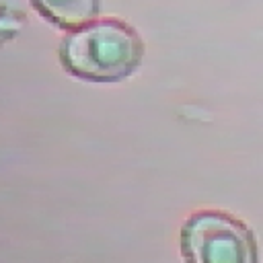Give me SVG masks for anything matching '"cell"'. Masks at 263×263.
Here are the masks:
<instances>
[{
	"instance_id": "6da1fadb",
	"label": "cell",
	"mask_w": 263,
	"mask_h": 263,
	"mask_svg": "<svg viewBox=\"0 0 263 263\" xmlns=\"http://www.w3.org/2000/svg\"><path fill=\"white\" fill-rule=\"evenodd\" d=\"M142 58V37L117 18L90 21L70 31L60 43L62 66L88 82H119L138 70Z\"/></svg>"
},
{
	"instance_id": "7a4b0ae2",
	"label": "cell",
	"mask_w": 263,
	"mask_h": 263,
	"mask_svg": "<svg viewBox=\"0 0 263 263\" xmlns=\"http://www.w3.org/2000/svg\"><path fill=\"white\" fill-rule=\"evenodd\" d=\"M181 255L197 263H253L257 240L253 230L220 210H199L181 226Z\"/></svg>"
},
{
	"instance_id": "3957f363",
	"label": "cell",
	"mask_w": 263,
	"mask_h": 263,
	"mask_svg": "<svg viewBox=\"0 0 263 263\" xmlns=\"http://www.w3.org/2000/svg\"><path fill=\"white\" fill-rule=\"evenodd\" d=\"M37 12L64 31H74L99 16L101 0H31Z\"/></svg>"
}]
</instances>
